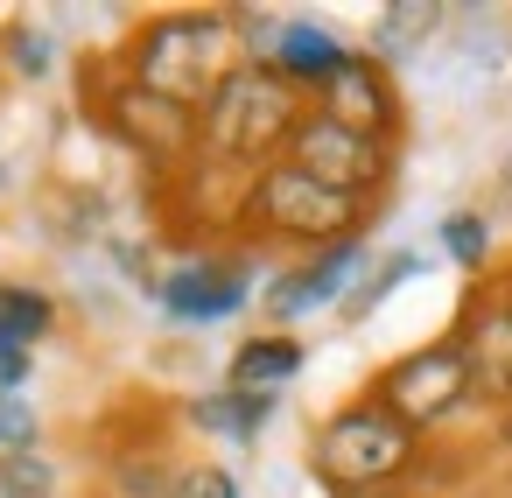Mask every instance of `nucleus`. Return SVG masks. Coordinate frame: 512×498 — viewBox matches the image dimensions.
<instances>
[{
  "label": "nucleus",
  "mask_w": 512,
  "mask_h": 498,
  "mask_svg": "<svg viewBox=\"0 0 512 498\" xmlns=\"http://www.w3.org/2000/svg\"><path fill=\"white\" fill-rule=\"evenodd\" d=\"M85 99H92L99 127H106L127 155H141L148 169H162V176H183V169L204 155V141H197V113L176 106V99H155V92L134 85L120 64H106V85L85 92Z\"/></svg>",
  "instance_id": "7"
},
{
  "label": "nucleus",
  "mask_w": 512,
  "mask_h": 498,
  "mask_svg": "<svg viewBox=\"0 0 512 498\" xmlns=\"http://www.w3.org/2000/svg\"><path fill=\"white\" fill-rule=\"evenodd\" d=\"M36 442H43V414H36V400L15 393V386H0V456H8V449H36Z\"/></svg>",
  "instance_id": "22"
},
{
  "label": "nucleus",
  "mask_w": 512,
  "mask_h": 498,
  "mask_svg": "<svg viewBox=\"0 0 512 498\" xmlns=\"http://www.w3.org/2000/svg\"><path fill=\"white\" fill-rule=\"evenodd\" d=\"M309 106H316L323 120H337V127L365 134V141H386V148H400V134H407L400 78H393V64H379L372 50H351V57H344V71H337Z\"/></svg>",
  "instance_id": "11"
},
{
  "label": "nucleus",
  "mask_w": 512,
  "mask_h": 498,
  "mask_svg": "<svg viewBox=\"0 0 512 498\" xmlns=\"http://www.w3.org/2000/svg\"><path fill=\"white\" fill-rule=\"evenodd\" d=\"M421 456H428V442H421L400 414H386L372 393L330 407V414L309 428V470H316V484H323L330 498L393 491V484H407V477L421 470Z\"/></svg>",
  "instance_id": "4"
},
{
  "label": "nucleus",
  "mask_w": 512,
  "mask_h": 498,
  "mask_svg": "<svg viewBox=\"0 0 512 498\" xmlns=\"http://www.w3.org/2000/svg\"><path fill=\"white\" fill-rule=\"evenodd\" d=\"M449 337L463 344V365H470L477 407L512 414V274H505V281H477V288L463 295Z\"/></svg>",
  "instance_id": "9"
},
{
  "label": "nucleus",
  "mask_w": 512,
  "mask_h": 498,
  "mask_svg": "<svg viewBox=\"0 0 512 498\" xmlns=\"http://www.w3.org/2000/svg\"><path fill=\"white\" fill-rule=\"evenodd\" d=\"M421 274V253H393V260H379V267H365L358 274V288H351V302H344V316H372L400 281H414Z\"/></svg>",
  "instance_id": "21"
},
{
  "label": "nucleus",
  "mask_w": 512,
  "mask_h": 498,
  "mask_svg": "<svg viewBox=\"0 0 512 498\" xmlns=\"http://www.w3.org/2000/svg\"><path fill=\"white\" fill-rule=\"evenodd\" d=\"M442 29V8L435 0H393V8H379V29H372V57L379 64H400L414 43H428Z\"/></svg>",
  "instance_id": "16"
},
{
  "label": "nucleus",
  "mask_w": 512,
  "mask_h": 498,
  "mask_svg": "<svg viewBox=\"0 0 512 498\" xmlns=\"http://www.w3.org/2000/svg\"><path fill=\"white\" fill-rule=\"evenodd\" d=\"M379 218V204L365 197H344L330 190L323 176H309L302 162H267L239 183V218H232V239L246 246H295V253H323V246H344V239H365Z\"/></svg>",
  "instance_id": "2"
},
{
  "label": "nucleus",
  "mask_w": 512,
  "mask_h": 498,
  "mask_svg": "<svg viewBox=\"0 0 512 498\" xmlns=\"http://www.w3.org/2000/svg\"><path fill=\"white\" fill-rule=\"evenodd\" d=\"M302 113H309V92H295L274 64L246 57V64L218 85V99L197 113L204 162H211V169H232V176H253V169H267V162L288 155Z\"/></svg>",
  "instance_id": "3"
},
{
  "label": "nucleus",
  "mask_w": 512,
  "mask_h": 498,
  "mask_svg": "<svg viewBox=\"0 0 512 498\" xmlns=\"http://www.w3.org/2000/svg\"><path fill=\"white\" fill-rule=\"evenodd\" d=\"M351 498H414L407 484H393V491H351Z\"/></svg>",
  "instance_id": "23"
},
{
  "label": "nucleus",
  "mask_w": 512,
  "mask_h": 498,
  "mask_svg": "<svg viewBox=\"0 0 512 498\" xmlns=\"http://www.w3.org/2000/svg\"><path fill=\"white\" fill-rule=\"evenodd\" d=\"M435 239H442V253H449L463 274H484V267H491V253H498V232H491V218H484V211H442Z\"/></svg>",
  "instance_id": "17"
},
{
  "label": "nucleus",
  "mask_w": 512,
  "mask_h": 498,
  "mask_svg": "<svg viewBox=\"0 0 512 498\" xmlns=\"http://www.w3.org/2000/svg\"><path fill=\"white\" fill-rule=\"evenodd\" d=\"M358 274H365V239H344V246L302 253L295 267L267 274V295H260V302H267L274 330H295L302 316H316V309H337V302H351Z\"/></svg>",
  "instance_id": "12"
},
{
  "label": "nucleus",
  "mask_w": 512,
  "mask_h": 498,
  "mask_svg": "<svg viewBox=\"0 0 512 498\" xmlns=\"http://www.w3.org/2000/svg\"><path fill=\"white\" fill-rule=\"evenodd\" d=\"M260 288H267V281H260V246H246V239H232V246H197V253L169 260V267L148 281L155 309H162L169 323H190V330L232 323Z\"/></svg>",
  "instance_id": "6"
},
{
  "label": "nucleus",
  "mask_w": 512,
  "mask_h": 498,
  "mask_svg": "<svg viewBox=\"0 0 512 498\" xmlns=\"http://www.w3.org/2000/svg\"><path fill=\"white\" fill-rule=\"evenodd\" d=\"M57 64V43L36 29V22H8L0 29V71H15V78H50Z\"/></svg>",
  "instance_id": "20"
},
{
  "label": "nucleus",
  "mask_w": 512,
  "mask_h": 498,
  "mask_svg": "<svg viewBox=\"0 0 512 498\" xmlns=\"http://www.w3.org/2000/svg\"><path fill=\"white\" fill-rule=\"evenodd\" d=\"M134 85H148L155 99H176L190 113H204L218 99V85L246 64V29L239 8H176V15H148L134 22L127 50L113 57Z\"/></svg>",
  "instance_id": "1"
},
{
  "label": "nucleus",
  "mask_w": 512,
  "mask_h": 498,
  "mask_svg": "<svg viewBox=\"0 0 512 498\" xmlns=\"http://www.w3.org/2000/svg\"><path fill=\"white\" fill-rule=\"evenodd\" d=\"M239 29H246V57H260V64H274L295 92H323L337 71H344V57H351V43L337 36V29H323V22H309V15H281V22H267L260 8H239Z\"/></svg>",
  "instance_id": "10"
},
{
  "label": "nucleus",
  "mask_w": 512,
  "mask_h": 498,
  "mask_svg": "<svg viewBox=\"0 0 512 498\" xmlns=\"http://www.w3.org/2000/svg\"><path fill=\"white\" fill-rule=\"evenodd\" d=\"M302 365H309V344L295 337V330H253L239 351H232V365H225V386H239V393H267V400H281L295 379H302Z\"/></svg>",
  "instance_id": "14"
},
{
  "label": "nucleus",
  "mask_w": 512,
  "mask_h": 498,
  "mask_svg": "<svg viewBox=\"0 0 512 498\" xmlns=\"http://www.w3.org/2000/svg\"><path fill=\"white\" fill-rule=\"evenodd\" d=\"M0 183H8V169H0Z\"/></svg>",
  "instance_id": "24"
},
{
  "label": "nucleus",
  "mask_w": 512,
  "mask_h": 498,
  "mask_svg": "<svg viewBox=\"0 0 512 498\" xmlns=\"http://www.w3.org/2000/svg\"><path fill=\"white\" fill-rule=\"evenodd\" d=\"M288 162H302V169H309V176H323L330 190L365 197V204H379V211H386V190H393V176H400V148L365 141V134H351V127H337V120H323L316 106L302 113L295 141H288Z\"/></svg>",
  "instance_id": "8"
},
{
  "label": "nucleus",
  "mask_w": 512,
  "mask_h": 498,
  "mask_svg": "<svg viewBox=\"0 0 512 498\" xmlns=\"http://www.w3.org/2000/svg\"><path fill=\"white\" fill-rule=\"evenodd\" d=\"M365 393H372L386 414H400L421 442L442 435V428H456V421L477 407V386H470L463 344H456L449 330L428 337V344H414V351H400V358H386V365L372 372Z\"/></svg>",
  "instance_id": "5"
},
{
  "label": "nucleus",
  "mask_w": 512,
  "mask_h": 498,
  "mask_svg": "<svg viewBox=\"0 0 512 498\" xmlns=\"http://www.w3.org/2000/svg\"><path fill=\"white\" fill-rule=\"evenodd\" d=\"M57 330V295L36 281H0V386L29 393L36 344Z\"/></svg>",
  "instance_id": "13"
},
{
  "label": "nucleus",
  "mask_w": 512,
  "mask_h": 498,
  "mask_svg": "<svg viewBox=\"0 0 512 498\" xmlns=\"http://www.w3.org/2000/svg\"><path fill=\"white\" fill-rule=\"evenodd\" d=\"M162 498H246L239 491V470L232 463H211V456H176Z\"/></svg>",
  "instance_id": "19"
},
{
  "label": "nucleus",
  "mask_w": 512,
  "mask_h": 498,
  "mask_svg": "<svg viewBox=\"0 0 512 498\" xmlns=\"http://www.w3.org/2000/svg\"><path fill=\"white\" fill-rule=\"evenodd\" d=\"M274 414H281V400H267V393H239V386H211V393L183 400V421H190L197 435H211V442H232V449L260 442Z\"/></svg>",
  "instance_id": "15"
},
{
  "label": "nucleus",
  "mask_w": 512,
  "mask_h": 498,
  "mask_svg": "<svg viewBox=\"0 0 512 498\" xmlns=\"http://www.w3.org/2000/svg\"><path fill=\"white\" fill-rule=\"evenodd\" d=\"M0 498H64L57 456L43 442L36 449H8V456H0Z\"/></svg>",
  "instance_id": "18"
}]
</instances>
